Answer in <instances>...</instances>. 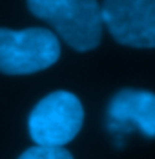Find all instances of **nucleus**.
I'll use <instances>...</instances> for the list:
<instances>
[{
  "instance_id": "f257e3e1",
  "label": "nucleus",
  "mask_w": 155,
  "mask_h": 159,
  "mask_svg": "<svg viewBox=\"0 0 155 159\" xmlns=\"http://www.w3.org/2000/svg\"><path fill=\"white\" fill-rule=\"evenodd\" d=\"M59 37L46 28H0V71L6 75H29L59 61Z\"/></svg>"
},
{
  "instance_id": "f03ea898",
  "label": "nucleus",
  "mask_w": 155,
  "mask_h": 159,
  "mask_svg": "<svg viewBox=\"0 0 155 159\" xmlns=\"http://www.w3.org/2000/svg\"><path fill=\"white\" fill-rule=\"evenodd\" d=\"M84 121V110L77 95L59 90L40 99L28 119L31 139L38 146H59L75 139Z\"/></svg>"
},
{
  "instance_id": "7ed1b4c3",
  "label": "nucleus",
  "mask_w": 155,
  "mask_h": 159,
  "mask_svg": "<svg viewBox=\"0 0 155 159\" xmlns=\"http://www.w3.org/2000/svg\"><path fill=\"white\" fill-rule=\"evenodd\" d=\"M102 20L113 39L131 48H155V0H104Z\"/></svg>"
},
{
  "instance_id": "20e7f679",
  "label": "nucleus",
  "mask_w": 155,
  "mask_h": 159,
  "mask_svg": "<svg viewBox=\"0 0 155 159\" xmlns=\"http://www.w3.org/2000/svg\"><path fill=\"white\" fill-rule=\"evenodd\" d=\"M49 26L62 40L77 51L97 48L102 37V6L99 0H78L75 6L55 16Z\"/></svg>"
},
{
  "instance_id": "39448f33",
  "label": "nucleus",
  "mask_w": 155,
  "mask_h": 159,
  "mask_svg": "<svg viewBox=\"0 0 155 159\" xmlns=\"http://www.w3.org/2000/svg\"><path fill=\"white\" fill-rule=\"evenodd\" d=\"M108 126L113 132L137 128L142 135L155 137V93L146 90L124 88L108 104Z\"/></svg>"
},
{
  "instance_id": "423d86ee",
  "label": "nucleus",
  "mask_w": 155,
  "mask_h": 159,
  "mask_svg": "<svg viewBox=\"0 0 155 159\" xmlns=\"http://www.w3.org/2000/svg\"><path fill=\"white\" fill-rule=\"evenodd\" d=\"M77 2L78 0H28V7L35 16L46 20L49 24L55 16L64 13Z\"/></svg>"
},
{
  "instance_id": "0eeeda50",
  "label": "nucleus",
  "mask_w": 155,
  "mask_h": 159,
  "mask_svg": "<svg viewBox=\"0 0 155 159\" xmlns=\"http://www.w3.org/2000/svg\"><path fill=\"white\" fill-rule=\"evenodd\" d=\"M18 159H73L66 148L59 146H31Z\"/></svg>"
}]
</instances>
